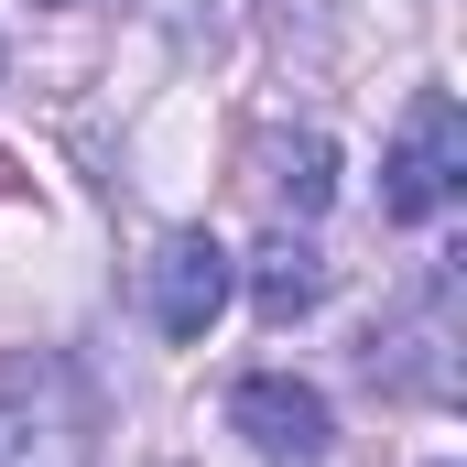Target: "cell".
<instances>
[{
  "label": "cell",
  "instance_id": "cell-6",
  "mask_svg": "<svg viewBox=\"0 0 467 467\" xmlns=\"http://www.w3.org/2000/svg\"><path fill=\"white\" fill-rule=\"evenodd\" d=\"M272 196H283L294 218H316V207L337 196V141H327V130H305V141H283V152H272Z\"/></svg>",
  "mask_w": 467,
  "mask_h": 467
},
{
  "label": "cell",
  "instance_id": "cell-1",
  "mask_svg": "<svg viewBox=\"0 0 467 467\" xmlns=\"http://www.w3.org/2000/svg\"><path fill=\"white\" fill-rule=\"evenodd\" d=\"M0 467H88V391L66 358H0Z\"/></svg>",
  "mask_w": 467,
  "mask_h": 467
},
{
  "label": "cell",
  "instance_id": "cell-2",
  "mask_svg": "<svg viewBox=\"0 0 467 467\" xmlns=\"http://www.w3.org/2000/svg\"><path fill=\"white\" fill-rule=\"evenodd\" d=\"M467 185V119L446 88H424L413 109H402V130H391V163H380V207L402 218V229H424V218H446Z\"/></svg>",
  "mask_w": 467,
  "mask_h": 467
},
{
  "label": "cell",
  "instance_id": "cell-7",
  "mask_svg": "<svg viewBox=\"0 0 467 467\" xmlns=\"http://www.w3.org/2000/svg\"><path fill=\"white\" fill-rule=\"evenodd\" d=\"M229 11H239V0H152V22H163L174 44H218V33H229Z\"/></svg>",
  "mask_w": 467,
  "mask_h": 467
},
{
  "label": "cell",
  "instance_id": "cell-5",
  "mask_svg": "<svg viewBox=\"0 0 467 467\" xmlns=\"http://www.w3.org/2000/svg\"><path fill=\"white\" fill-rule=\"evenodd\" d=\"M316 294H327V250H316V239H272V250L250 261V305H261L272 327H294Z\"/></svg>",
  "mask_w": 467,
  "mask_h": 467
},
{
  "label": "cell",
  "instance_id": "cell-3",
  "mask_svg": "<svg viewBox=\"0 0 467 467\" xmlns=\"http://www.w3.org/2000/svg\"><path fill=\"white\" fill-rule=\"evenodd\" d=\"M229 424L250 435V457L261 467H327V391L316 380H294V369H250L229 391Z\"/></svg>",
  "mask_w": 467,
  "mask_h": 467
},
{
  "label": "cell",
  "instance_id": "cell-4",
  "mask_svg": "<svg viewBox=\"0 0 467 467\" xmlns=\"http://www.w3.org/2000/svg\"><path fill=\"white\" fill-rule=\"evenodd\" d=\"M229 294H239V261L207 229H174L152 250V272H141V305H152L163 337H207V327L229 316Z\"/></svg>",
  "mask_w": 467,
  "mask_h": 467
}]
</instances>
